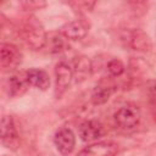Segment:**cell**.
<instances>
[{
  "label": "cell",
  "instance_id": "4fadbf2b",
  "mask_svg": "<svg viewBox=\"0 0 156 156\" xmlns=\"http://www.w3.org/2000/svg\"><path fill=\"white\" fill-rule=\"evenodd\" d=\"M73 78L77 83L84 82L93 72L91 61L87 56H78L73 61Z\"/></svg>",
  "mask_w": 156,
  "mask_h": 156
},
{
  "label": "cell",
  "instance_id": "e0dca14e",
  "mask_svg": "<svg viewBox=\"0 0 156 156\" xmlns=\"http://www.w3.org/2000/svg\"><path fill=\"white\" fill-rule=\"evenodd\" d=\"M23 6H26L27 10H39L41 7H44L46 4L43 1H24L22 2Z\"/></svg>",
  "mask_w": 156,
  "mask_h": 156
},
{
  "label": "cell",
  "instance_id": "ba28073f",
  "mask_svg": "<svg viewBox=\"0 0 156 156\" xmlns=\"http://www.w3.org/2000/svg\"><path fill=\"white\" fill-rule=\"evenodd\" d=\"M118 150L119 146L116 141L104 140L84 147L78 154V156H116L118 154Z\"/></svg>",
  "mask_w": 156,
  "mask_h": 156
},
{
  "label": "cell",
  "instance_id": "30bf717a",
  "mask_svg": "<svg viewBox=\"0 0 156 156\" xmlns=\"http://www.w3.org/2000/svg\"><path fill=\"white\" fill-rule=\"evenodd\" d=\"M78 133L83 141L90 143V141H95L102 136L104 127L100 122H98L95 119H88V121H84L83 123H80V126L78 128Z\"/></svg>",
  "mask_w": 156,
  "mask_h": 156
},
{
  "label": "cell",
  "instance_id": "52a82bcc",
  "mask_svg": "<svg viewBox=\"0 0 156 156\" xmlns=\"http://www.w3.org/2000/svg\"><path fill=\"white\" fill-rule=\"evenodd\" d=\"M1 143L10 150H17L20 146L18 132L11 116H4L1 119Z\"/></svg>",
  "mask_w": 156,
  "mask_h": 156
},
{
  "label": "cell",
  "instance_id": "277c9868",
  "mask_svg": "<svg viewBox=\"0 0 156 156\" xmlns=\"http://www.w3.org/2000/svg\"><path fill=\"white\" fill-rule=\"evenodd\" d=\"M73 80V68L72 66L66 62L61 61L57 63L55 68V95L56 98H61L68 89Z\"/></svg>",
  "mask_w": 156,
  "mask_h": 156
},
{
  "label": "cell",
  "instance_id": "ffe728a7",
  "mask_svg": "<svg viewBox=\"0 0 156 156\" xmlns=\"http://www.w3.org/2000/svg\"><path fill=\"white\" fill-rule=\"evenodd\" d=\"M154 119H155V122H156V110H154Z\"/></svg>",
  "mask_w": 156,
  "mask_h": 156
},
{
  "label": "cell",
  "instance_id": "3957f363",
  "mask_svg": "<svg viewBox=\"0 0 156 156\" xmlns=\"http://www.w3.org/2000/svg\"><path fill=\"white\" fill-rule=\"evenodd\" d=\"M122 40L124 41L126 46L130 48L134 51H139V52H147L150 51L152 46L150 37L141 29L127 30L122 35Z\"/></svg>",
  "mask_w": 156,
  "mask_h": 156
},
{
  "label": "cell",
  "instance_id": "9a60e30c",
  "mask_svg": "<svg viewBox=\"0 0 156 156\" xmlns=\"http://www.w3.org/2000/svg\"><path fill=\"white\" fill-rule=\"evenodd\" d=\"M62 34H52L48 37V43L46 45H49V49L51 52H61L65 50L66 48V43L65 39H62Z\"/></svg>",
  "mask_w": 156,
  "mask_h": 156
},
{
  "label": "cell",
  "instance_id": "5b68a950",
  "mask_svg": "<svg viewBox=\"0 0 156 156\" xmlns=\"http://www.w3.org/2000/svg\"><path fill=\"white\" fill-rule=\"evenodd\" d=\"M117 90V84L113 77H104L101 78L93 89L91 93V101L94 105H104L108 101L112 94Z\"/></svg>",
  "mask_w": 156,
  "mask_h": 156
},
{
  "label": "cell",
  "instance_id": "7a4b0ae2",
  "mask_svg": "<svg viewBox=\"0 0 156 156\" xmlns=\"http://www.w3.org/2000/svg\"><path fill=\"white\" fill-rule=\"evenodd\" d=\"M115 123L117 127L122 130H133L135 129L141 119V112L140 108L134 104H126L121 106L115 116Z\"/></svg>",
  "mask_w": 156,
  "mask_h": 156
},
{
  "label": "cell",
  "instance_id": "8fae6325",
  "mask_svg": "<svg viewBox=\"0 0 156 156\" xmlns=\"http://www.w3.org/2000/svg\"><path fill=\"white\" fill-rule=\"evenodd\" d=\"M89 26L83 20H74L66 23L61 28V34L69 40H80L88 34Z\"/></svg>",
  "mask_w": 156,
  "mask_h": 156
},
{
  "label": "cell",
  "instance_id": "6da1fadb",
  "mask_svg": "<svg viewBox=\"0 0 156 156\" xmlns=\"http://www.w3.org/2000/svg\"><path fill=\"white\" fill-rule=\"evenodd\" d=\"M20 34L23 41L33 50L43 49L48 43V34L35 17H28L23 21L20 28Z\"/></svg>",
  "mask_w": 156,
  "mask_h": 156
},
{
  "label": "cell",
  "instance_id": "9c48e42d",
  "mask_svg": "<svg viewBox=\"0 0 156 156\" xmlns=\"http://www.w3.org/2000/svg\"><path fill=\"white\" fill-rule=\"evenodd\" d=\"M54 143L56 149L62 155H69L76 146V135L71 128H60L54 136Z\"/></svg>",
  "mask_w": 156,
  "mask_h": 156
},
{
  "label": "cell",
  "instance_id": "7c38bea8",
  "mask_svg": "<svg viewBox=\"0 0 156 156\" xmlns=\"http://www.w3.org/2000/svg\"><path fill=\"white\" fill-rule=\"evenodd\" d=\"M29 82L27 77V71L16 72L9 79V95L11 98H17L23 95L29 88Z\"/></svg>",
  "mask_w": 156,
  "mask_h": 156
},
{
  "label": "cell",
  "instance_id": "8992f818",
  "mask_svg": "<svg viewBox=\"0 0 156 156\" xmlns=\"http://www.w3.org/2000/svg\"><path fill=\"white\" fill-rule=\"evenodd\" d=\"M0 55V66L2 71H15L22 61L20 49L11 43H1Z\"/></svg>",
  "mask_w": 156,
  "mask_h": 156
},
{
  "label": "cell",
  "instance_id": "d6986e66",
  "mask_svg": "<svg viewBox=\"0 0 156 156\" xmlns=\"http://www.w3.org/2000/svg\"><path fill=\"white\" fill-rule=\"evenodd\" d=\"M69 5L71 6H77L78 10H91V7L95 5V2H72Z\"/></svg>",
  "mask_w": 156,
  "mask_h": 156
},
{
  "label": "cell",
  "instance_id": "ac0fdd59",
  "mask_svg": "<svg viewBox=\"0 0 156 156\" xmlns=\"http://www.w3.org/2000/svg\"><path fill=\"white\" fill-rule=\"evenodd\" d=\"M147 93L150 96V101L152 104V106H156V80L151 82L147 87Z\"/></svg>",
  "mask_w": 156,
  "mask_h": 156
},
{
  "label": "cell",
  "instance_id": "2e32d148",
  "mask_svg": "<svg viewBox=\"0 0 156 156\" xmlns=\"http://www.w3.org/2000/svg\"><path fill=\"white\" fill-rule=\"evenodd\" d=\"M126 71L124 63L119 58H112L107 62V72L111 77H121Z\"/></svg>",
  "mask_w": 156,
  "mask_h": 156
},
{
  "label": "cell",
  "instance_id": "5bb4252c",
  "mask_svg": "<svg viewBox=\"0 0 156 156\" xmlns=\"http://www.w3.org/2000/svg\"><path fill=\"white\" fill-rule=\"evenodd\" d=\"M28 82L32 87L39 90H46L50 87V77L41 68H30L27 71Z\"/></svg>",
  "mask_w": 156,
  "mask_h": 156
}]
</instances>
